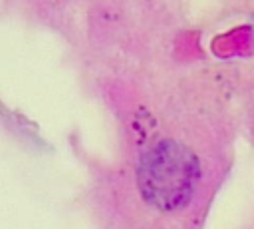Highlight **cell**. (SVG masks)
I'll use <instances>...</instances> for the list:
<instances>
[{
  "instance_id": "6da1fadb",
  "label": "cell",
  "mask_w": 254,
  "mask_h": 229,
  "mask_svg": "<svg viewBox=\"0 0 254 229\" xmlns=\"http://www.w3.org/2000/svg\"><path fill=\"white\" fill-rule=\"evenodd\" d=\"M198 179V157L181 141L163 139L151 145L139 159V191L159 211L171 213L185 207L192 199Z\"/></svg>"
}]
</instances>
